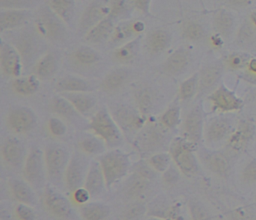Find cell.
I'll list each match as a JSON object with an SVG mask.
<instances>
[{"label":"cell","instance_id":"cell-18","mask_svg":"<svg viewBox=\"0 0 256 220\" xmlns=\"http://www.w3.org/2000/svg\"><path fill=\"white\" fill-rule=\"evenodd\" d=\"M108 214V208L101 204H88L82 209V215L85 220H104Z\"/></svg>","mask_w":256,"mask_h":220},{"label":"cell","instance_id":"cell-22","mask_svg":"<svg viewBox=\"0 0 256 220\" xmlns=\"http://www.w3.org/2000/svg\"><path fill=\"white\" fill-rule=\"evenodd\" d=\"M24 19V14L18 11H10L2 13L0 16L1 30L12 29L18 26Z\"/></svg>","mask_w":256,"mask_h":220},{"label":"cell","instance_id":"cell-56","mask_svg":"<svg viewBox=\"0 0 256 220\" xmlns=\"http://www.w3.org/2000/svg\"><path fill=\"white\" fill-rule=\"evenodd\" d=\"M252 18L253 22H254V23L256 24V14H253L252 17Z\"/></svg>","mask_w":256,"mask_h":220},{"label":"cell","instance_id":"cell-14","mask_svg":"<svg viewBox=\"0 0 256 220\" xmlns=\"http://www.w3.org/2000/svg\"><path fill=\"white\" fill-rule=\"evenodd\" d=\"M12 193L16 200L24 204H32L35 202V196L28 184L19 180L12 181L10 184Z\"/></svg>","mask_w":256,"mask_h":220},{"label":"cell","instance_id":"cell-50","mask_svg":"<svg viewBox=\"0 0 256 220\" xmlns=\"http://www.w3.org/2000/svg\"><path fill=\"white\" fill-rule=\"evenodd\" d=\"M178 178V174L174 170H166V175L164 176V179L168 182H173L176 180Z\"/></svg>","mask_w":256,"mask_h":220},{"label":"cell","instance_id":"cell-15","mask_svg":"<svg viewBox=\"0 0 256 220\" xmlns=\"http://www.w3.org/2000/svg\"><path fill=\"white\" fill-rule=\"evenodd\" d=\"M4 160L12 166H16L22 161L23 157V148L18 140L10 139L7 140L2 148Z\"/></svg>","mask_w":256,"mask_h":220},{"label":"cell","instance_id":"cell-6","mask_svg":"<svg viewBox=\"0 0 256 220\" xmlns=\"http://www.w3.org/2000/svg\"><path fill=\"white\" fill-rule=\"evenodd\" d=\"M42 155L38 150H35L28 156L24 168V176L32 186H36L42 181L43 175Z\"/></svg>","mask_w":256,"mask_h":220},{"label":"cell","instance_id":"cell-42","mask_svg":"<svg viewBox=\"0 0 256 220\" xmlns=\"http://www.w3.org/2000/svg\"><path fill=\"white\" fill-rule=\"evenodd\" d=\"M184 35L190 40H198L203 36V30L197 24H190L186 28Z\"/></svg>","mask_w":256,"mask_h":220},{"label":"cell","instance_id":"cell-31","mask_svg":"<svg viewBox=\"0 0 256 220\" xmlns=\"http://www.w3.org/2000/svg\"><path fill=\"white\" fill-rule=\"evenodd\" d=\"M152 167L158 172H166L170 164V156L166 154H156L150 160Z\"/></svg>","mask_w":256,"mask_h":220},{"label":"cell","instance_id":"cell-52","mask_svg":"<svg viewBox=\"0 0 256 220\" xmlns=\"http://www.w3.org/2000/svg\"><path fill=\"white\" fill-rule=\"evenodd\" d=\"M136 5L138 8L144 10H146V7H148V1H136Z\"/></svg>","mask_w":256,"mask_h":220},{"label":"cell","instance_id":"cell-46","mask_svg":"<svg viewBox=\"0 0 256 220\" xmlns=\"http://www.w3.org/2000/svg\"><path fill=\"white\" fill-rule=\"evenodd\" d=\"M54 108L58 113L62 115L71 114L73 112L72 108L64 100H56L54 104Z\"/></svg>","mask_w":256,"mask_h":220},{"label":"cell","instance_id":"cell-45","mask_svg":"<svg viewBox=\"0 0 256 220\" xmlns=\"http://www.w3.org/2000/svg\"><path fill=\"white\" fill-rule=\"evenodd\" d=\"M179 118V112L176 109H170L162 116V122L166 126L173 127L176 125Z\"/></svg>","mask_w":256,"mask_h":220},{"label":"cell","instance_id":"cell-57","mask_svg":"<svg viewBox=\"0 0 256 220\" xmlns=\"http://www.w3.org/2000/svg\"></svg>","mask_w":256,"mask_h":220},{"label":"cell","instance_id":"cell-17","mask_svg":"<svg viewBox=\"0 0 256 220\" xmlns=\"http://www.w3.org/2000/svg\"><path fill=\"white\" fill-rule=\"evenodd\" d=\"M229 128V124L224 120H215L208 126L206 130V139L210 142L221 140L227 136Z\"/></svg>","mask_w":256,"mask_h":220},{"label":"cell","instance_id":"cell-28","mask_svg":"<svg viewBox=\"0 0 256 220\" xmlns=\"http://www.w3.org/2000/svg\"><path fill=\"white\" fill-rule=\"evenodd\" d=\"M56 66L54 58L52 54L46 55L38 62L37 72L42 77H48L54 72Z\"/></svg>","mask_w":256,"mask_h":220},{"label":"cell","instance_id":"cell-38","mask_svg":"<svg viewBox=\"0 0 256 220\" xmlns=\"http://www.w3.org/2000/svg\"><path fill=\"white\" fill-rule=\"evenodd\" d=\"M216 26L220 32H226L230 30L233 25V20L226 13H220L215 20Z\"/></svg>","mask_w":256,"mask_h":220},{"label":"cell","instance_id":"cell-13","mask_svg":"<svg viewBox=\"0 0 256 220\" xmlns=\"http://www.w3.org/2000/svg\"><path fill=\"white\" fill-rule=\"evenodd\" d=\"M202 128V116L198 109L194 108L188 114L186 120L185 132L192 142H197L200 136Z\"/></svg>","mask_w":256,"mask_h":220},{"label":"cell","instance_id":"cell-5","mask_svg":"<svg viewBox=\"0 0 256 220\" xmlns=\"http://www.w3.org/2000/svg\"><path fill=\"white\" fill-rule=\"evenodd\" d=\"M86 163L80 156H74L66 168V184L67 188L74 192L84 182Z\"/></svg>","mask_w":256,"mask_h":220},{"label":"cell","instance_id":"cell-19","mask_svg":"<svg viewBox=\"0 0 256 220\" xmlns=\"http://www.w3.org/2000/svg\"><path fill=\"white\" fill-rule=\"evenodd\" d=\"M113 30V24L108 20H103L94 26L86 36V40L90 42H98L108 36Z\"/></svg>","mask_w":256,"mask_h":220},{"label":"cell","instance_id":"cell-34","mask_svg":"<svg viewBox=\"0 0 256 220\" xmlns=\"http://www.w3.org/2000/svg\"><path fill=\"white\" fill-rule=\"evenodd\" d=\"M146 178L140 176L134 178L130 182L128 187V192L130 194H140V193L144 192L148 187V181Z\"/></svg>","mask_w":256,"mask_h":220},{"label":"cell","instance_id":"cell-48","mask_svg":"<svg viewBox=\"0 0 256 220\" xmlns=\"http://www.w3.org/2000/svg\"><path fill=\"white\" fill-rule=\"evenodd\" d=\"M90 193L89 192L86 188H78L77 190L74 192V199L77 203L78 204H84L89 200L90 198Z\"/></svg>","mask_w":256,"mask_h":220},{"label":"cell","instance_id":"cell-39","mask_svg":"<svg viewBox=\"0 0 256 220\" xmlns=\"http://www.w3.org/2000/svg\"><path fill=\"white\" fill-rule=\"evenodd\" d=\"M76 58L82 64H92L97 60V56L90 49L83 48L76 53Z\"/></svg>","mask_w":256,"mask_h":220},{"label":"cell","instance_id":"cell-32","mask_svg":"<svg viewBox=\"0 0 256 220\" xmlns=\"http://www.w3.org/2000/svg\"><path fill=\"white\" fill-rule=\"evenodd\" d=\"M136 54L134 43L126 44L115 52V58L120 62H128L131 60Z\"/></svg>","mask_w":256,"mask_h":220},{"label":"cell","instance_id":"cell-23","mask_svg":"<svg viewBox=\"0 0 256 220\" xmlns=\"http://www.w3.org/2000/svg\"><path fill=\"white\" fill-rule=\"evenodd\" d=\"M187 64V56L185 52H176L172 55L166 62V70L168 72L174 74L179 72Z\"/></svg>","mask_w":256,"mask_h":220},{"label":"cell","instance_id":"cell-49","mask_svg":"<svg viewBox=\"0 0 256 220\" xmlns=\"http://www.w3.org/2000/svg\"><path fill=\"white\" fill-rule=\"evenodd\" d=\"M124 6V2H122V1H118V2H115L114 4L113 8H112V11H110V14L113 16H118L122 11Z\"/></svg>","mask_w":256,"mask_h":220},{"label":"cell","instance_id":"cell-12","mask_svg":"<svg viewBox=\"0 0 256 220\" xmlns=\"http://www.w3.org/2000/svg\"><path fill=\"white\" fill-rule=\"evenodd\" d=\"M206 167L212 173L221 178H226L230 172L228 160L218 152L209 154L205 157Z\"/></svg>","mask_w":256,"mask_h":220},{"label":"cell","instance_id":"cell-7","mask_svg":"<svg viewBox=\"0 0 256 220\" xmlns=\"http://www.w3.org/2000/svg\"><path fill=\"white\" fill-rule=\"evenodd\" d=\"M44 160L49 176L56 178L66 166L67 154L60 146H52L46 150Z\"/></svg>","mask_w":256,"mask_h":220},{"label":"cell","instance_id":"cell-26","mask_svg":"<svg viewBox=\"0 0 256 220\" xmlns=\"http://www.w3.org/2000/svg\"><path fill=\"white\" fill-rule=\"evenodd\" d=\"M126 74L124 71H115L109 74L102 83L103 88L110 91L119 88L125 82Z\"/></svg>","mask_w":256,"mask_h":220},{"label":"cell","instance_id":"cell-10","mask_svg":"<svg viewBox=\"0 0 256 220\" xmlns=\"http://www.w3.org/2000/svg\"><path fill=\"white\" fill-rule=\"evenodd\" d=\"M216 106L223 110H236L241 106V102L226 88H220L210 97Z\"/></svg>","mask_w":256,"mask_h":220},{"label":"cell","instance_id":"cell-16","mask_svg":"<svg viewBox=\"0 0 256 220\" xmlns=\"http://www.w3.org/2000/svg\"><path fill=\"white\" fill-rule=\"evenodd\" d=\"M253 134V128L251 124H244L240 125L238 131L230 138V148L236 150H240L244 148L248 143Z\"/></svg>","mask_w":256,"mask_h":220},{"label":"cell","instance_id":"cell-9","mask_svg":"<svg viewBox=\"0 0 256 220\" xmlns=\"http://www.w3.org/2000/svg\"><path fill=\"white\" fill-rule=\"evenodd\" d=\"M1 66L6 74L18 76L20 74V56L18 52L10 46H5L1 49Z\"/></svg>","mask_w":256,"mask_h":220},{"label":"cell","instance_id":"cell-3","mask_svg":"<svg viewBox=\"0 0 256 220\" xmlns=\"http://www.w3.org/2000/svg\"><path fill=\"white\" fill-rule=\"evenodd\" d=\"M43 204L48 212L56 218H66L71 214L70 202L55 190L48 188L44 192Z\"/></svg>","mask_w":256,"mask_h":220},{"label":"cell","instance_id":"cell-37","mask_svg":"<svg viewBox=\"0 0 256 220\" xmlns=\"http://www.w3.org/2000/svg\"><path fill=\"white\" fill-rule=\"evenodd\" d=\"M235 220H256V212L250 206L236 208L234 212Z\"/></svg>","mask_w":256,"mask_h":220},{"label":"cell","instance_id":"cell-51","mask_svg":"<svg viewBox=\"0 0 256 220\" xmlns=\"http://www.w3.org/2000/svg\"><path fill=\"white\" fill-rule=\"evenodd\" d=\"M242 60L239 56H234L230 58V65L234 68H238L242 65Z\"/></svg>","mask_w":256,"mask_h":220},{"label":"cell","instance_id":"cell-25","mask_svg":"<svg viewBox=\"0 0 256 220\" xmlns=\"http://www.w3.org/2000/svg\"><path fill=\"white\" fill-rule=\"evenodd\" d=\"M168 41L167 32L162 30L156 31L150 36L148 46L152 52H160L166 48Z\"/></svg>","mask_w":256,"mask_h":220},{"label":"cell","instance_id":"cell-30","mask_svg":"<svg viewBox=\"0 0 256 220\" xmlns=\"http://www.w3.org/2000/svg\"><path fill=\"white\" fill-rule=\"evenodd\" d=\"M49 4L52 8L62 18L66 20L70 17L72 7V2L71 1H65V0L56 1L54 0V1H50Z\"/></svg>","mask_w":256,"mask_h":220},{"label":"cell","instance_id":"cell-24","mask_svg":"<svg viewBox=\"0 0 256 220\" xmlns=\"http://www.w3.org/2000/svg\"><path fill=\"white\" fill-rule=\"evenodd\" d=\"M56 88L60 91L80 92L88 90V85L84 80L74 78H66L58 82Z\"/></svg>","mask_w":256,"mask_h":220},{"label":"cell","instance_id":"cell-53","mask_svg":"<svg viewBox=\"0 0 256 220\" xmlns=\"http://www.w3.org/2000/svg\"><path fill=\"white\" fill-rule=\"evenodd\" d=\"M144 28V26L143 24L140 23V22H137L133 25L132 29L137 31V32H140V31L143 30Z\"/></svg>","mask_w":256,"mask_h":220},{"label":"cell","instance_id":"cell-20","mask_svg":"<svg viewBox=\"0 0 256 220\" xmlns=\"http://www.w3.org/2000/svg\"><path fill=\"white\" fill-rule=\"evenodd\" d=\"M188 212L192 220H212L208 208L196 198H191L188 202Z\"/></svg>","mask_w":256,"mask_h":220},{"label":"cell","instance_id":"cell-4","mask_svg":"<svg viewBox=\"0 0 256 220\" xmlns=\"http://www.w3.org/2000/svg\"><path fill=\"white\" fill-rule=\"evenodd\" d=\"M91 128L108 143L114 144L119 140L120 136L119 132L106 112H98L94 116L91 122Z\"/></svg>","mask_w":256,"mask_h":220},{"label":"cell","instance_id":"cell-54","mask_svg":"<svg viewBox=\"0 0 256 220\" xmlns=\"http://www.w3.org/2000/svg\"><path fill=\"white\" fill-rule=\"evenodd\" d=\"M250 68L256 73V60H252L250 64Z\"/></svg>","mask_w":256,"mask_h":220},{"label":"cell","instance_id":"cell-41","mask_svg":"<svg viewBox=\"0 0 256 220\" xmlns=\"http://www.w3.org/2000/svg\"><path fill=\"white\" fill-rule=\"evenodd\" d=\"M104 12L106 10L102 7H94L90 8L84 16L83 24L90 25L94 23L95 20L97 22L104 14Z\"/></svg>","mask_w":256,"mask_h":220},{"label":"cell","instance_id":"cell-35","mask_svg":"<svg viewBox=\"0 0 256 220\" xmlns=\"http://www.w3.org/2000/svg\"><path fill=\"white\" fill-rule=\"evenodd\" d=\"M68 100L72 103L74 107L80 112H86L92 107V100L84 96H72Z\"/></svg>","mask_w":256,"mask_h":220},{"label":"cell","instance_id":"cell-29","mask_svg":"<svg viewBox=\"0 0 256 220\" xmlns=\"http://www.w3.org/2000/svg\"><path fill=\"white\" fill-rule=\"evenodd\" d=\"M60 26L52 20H44L38 23V29L44 35L56 38L60 34Z\"/></svg>","mask_w":256,"mask_h":220},{"label":"cell","instance_id":"cell-2","mask_svg":"<svg viewBox=\"0 0 256 220\" xmlns=\"http://www.w3.org/2000/svg\"><path fill=\"white\" fill-rule=\"evenodd\" d=\"M170 154L182 174L192 178L198 173V163L193 155L190 144L181 139H176L170 146Z\"/></svg>","mask_w":256,"mask_h":220},{"label":"cell","instance_id":"cell-43","mask_svg":"<svg viewBox=\"0 0 256 220\" xmlns=\"http://www.w3.org/2000/svg\"><path fill=\"white\" fill-rule=\"evenodd\" d=\"M16 215L20 220H35V212L28 204H20L17 206Z\"/></svg>","mask_w":256,"mask_h":220},{"label":"cell","instance_id":"cell-27","mask_svg":"<svg viewBox=\"0 0 256 220\" xmlns=\"http://www.w3.org/2000/svg\"><path fill=\"white\" fill-rule=\"evenodd\" d=\"M220 76V70L216 66L206 67L202 71V76H200V85L204 88H210L217 82Z\"/></svg>","mask_w":256,"mask_h":220},{"label":"cell","instance_id":"cell-40","mask_svg":"<svg viewBox=\"0 0 256 220\" xmlns=\"http://www.w3.org/2000/svg\"><path fill=\"white\" fill-rule=\"evenodd\" d=\"M82 149L89 154H98L103 150V146L96 139L88 138L80 143Z\"/></svg>","mask_w":256,"mask_h":220},{"label":"cell","instance_id":"cell-21","mask_svg":"<svg viewBox=\"0 0 256 220\" xmlns=\"http://www.w3.org/2000/svg\"><path fill=\"white\" fill-rule=\"evenodd\" d=\"M38 82L32 76L18 79L13 83V88L18 94L22 95H30L36 91Z\"/></svg>","mask_w":256,"mask_h":220},{"label":"cell","instance_id":"cell-44","mask_svg":"<svg viewBox=\"0 0 256 220\" xmlns=\"http://www.w3.org/2000/svg\"><path fill=\"white\" fill-rule=\"evenodd\" d=\"M196 77L191 78L182 84L180 88V96L182 98H188L194 94L196 90Z\"/></svg>","mask_w":256,"mask_h":220},{"label":"cell","instance_id":"cell-11","mask_svg":"<svg viewBox=\"0 0 256 220\" xmlns=\"http://www.w3.org/2000/svg\"><path fill=\"white\" fill-rule=\"evenodd\" d=\"M106 185L104 175L101 166L94 164L91 166L84 181V188L89 191L91 196H95L101 192Z\"/></svg>","mask_w":256,"mask_h":220},{"label":"cell","instance_id":"cell-33","mask_svg":"<svg viewBox=\"0 0 256 220\" xmlns=\"http://www.w3.org/2000/svg\"><path fill=\"white\" fill-rule=\"evenodd\" d=\"M145 212V206L142 203L133 204L128 206L124 212L126 220H137Z\"/></svg>","mask_w":256,"mask_h":220},{"label":"cell","instance_id":"cell-8","mask_svg":"<svg viewBox=\"0 0 256 220\" xmlns=\"http://www.w3.org/2000/svg\"><path fill=\"white\" fill-rule=\"evenodd\" d=\"M35 119L32 114L26 109H16L8 116L10 128L17 133H24L29 131L34 126Z\"/></svg>","mask_w":256,"mask_h":220},{"label":"cell","instance_id":"cell-47","mask_svg":"<svg viewBox=\"0 0 256 220\" xmlns=\"http://www.w3.org/2000/svg\"><path fill=\"white\" fill-rule=\"evenodd\" d=\"M49 126H50V131L55 136H62L65 133V125L58 119H52L49 122Z\"/></svg>","mask_w":256,"mask_h":220},{"label":"cell","instance_id":"cell-36","mask_svg":"<svg viewBox=\"0 0 256 220\" xmlns=\"http://www.w3.org/2000/svg\"><path fill=\"white\" fill-rule=\"evenodd\" d=\"M242 179L245 184L252 185L256 182V160L248 162L242 172Z\"/></svg>","mask_w":256,"mask_h":220},{"label":"cell","instance_id":"cell-55","mask_svg":"<svg viewBox=\"0 0 256 220\" xmlns=\"http://www.w3.org/2000/svg\"><path fill=\"white\" fill-rule=\"evenodd\" d=\"M148 220H164V218H158V217H152V218H150Z\"/></svg>","mask_w":256,"mask_h":220},{"label":"cell","instance_id":"cell-1","mask_svg":"<svg viewBox=\"0 0 256 220\" xmlns=\"http://www.w3.org/2000/svg\"><path fill=\"white\" fill-rule=\"evenodd\" d=\"M100 166L104 175L106 186L110 187L124 178L127 173L128 158L122 152L114 151L106 154L102 158Z\"/></svg>","mask_w":256,"mask_h":220}]
</instances>
